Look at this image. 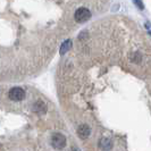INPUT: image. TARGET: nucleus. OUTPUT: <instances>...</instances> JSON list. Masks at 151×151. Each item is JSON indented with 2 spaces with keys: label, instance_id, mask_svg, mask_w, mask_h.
<instances>
[{
  "label": "nucleus",
  "instance_id": "obj_1",
  "mask_svg": "<svg viewBox=\"0 0 151 151\" xmlns=\"http://www.w3.org/2000/svg\"><path fill=\"white\" fill-rule=\"evenodd\" d=\"M74 17H75V21L77 23H84L91 17V13L86 8H78L75 12Z\"/></svg>",
  "mask_w": 151,
  "mask_h": 151
},
{
  "label": "nucleus",
  "instance_id": "obj_2",
  "mask_svg": "<svg viewBox=\"0 0 151 151\" xmlns=\"http://www.w3.org/2000/svg\"><path fill=\"white\" fill-rule=\"evenodd\" d=\"M51 144L56 149H61L66 144V137L60 133H55L51 136Z\"/></svg>",
  "mask_w": 151,
  "mask_h": 151
},
{
  "label": "nucleus",
  "instance_id": "obj_3",
  "mask_svg": "<svg viewBox=\"0 0 151 151\" xmlns=\"http://www.w3.org/2000/svg\"><path fill=\"white\" fill-rule=\"evenodd\" d=\"M9 98L14 101H21L25 98V91L22 88H13L9 91Z\"/></svg>",
  "mask_w": 151,
  "mask_h": 151
},
{
  "label": "nucleus",
  "instance_id": "obj_4",
  "mask_svg": "<svg viewBox=\"0 0 151 151\" xmlns=\"http://www.w3.org/2000/svg\"><path fill=\"white\" fill-rule=\"evenodd\" d=\"M90 133H91V129L88 125H82V126H80L78 129H77V134H78L80 137H82V139L89 137Z\"/></svg>",
  "mask_w": 151,
  "mask_h": 151
},
{
  "label": "nucleus",
  "instance_id": "obj_5",
  "mask_svg": "<svg viewBox=\"0 0 151 151\" xmlns=\"http://www.w3.org/2000/svg\"><path fill=\"white\" fill-rule=\"evenodd\" d=\"M70 47H72V41L70 40H66L63 45H61V48H60V53L61 55H64V53H66L70 49Z\"/></svg>",
  "mask_w": 151,
  "mask_h": 151
},
{
  "label": "nucleus",
  "instance_id": "obj_6",
  "mask_svg": "<svg viewBox=\"0 0 151 151\" xmlns=\"http://www.w3.org/2000/svg\"><path fill=\"white\" fill-rule=\"evenodd\" d=\"M133 2L135 4L136 6H137V8H139V9H143V8H144L143 2H142L141 0H133Z\"/></svg>",
  "mask_w": 151,
  "mask_h": 151
}]
</instances>
